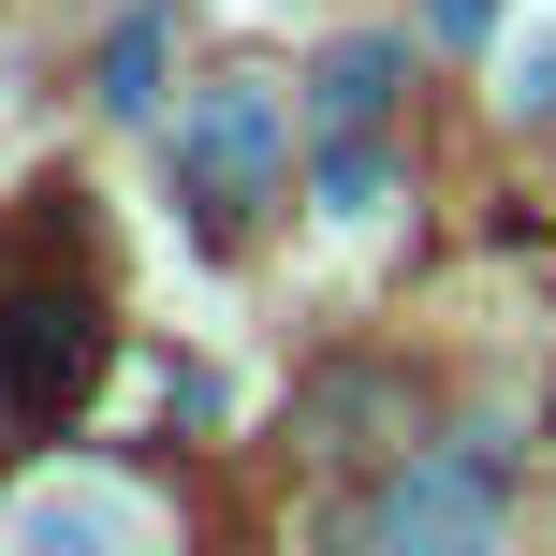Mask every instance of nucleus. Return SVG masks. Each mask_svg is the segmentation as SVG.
Returning <instances> with one entry per match:
<instances>
[{"instance_id": "1", "label": "nucleus", "mask_w": 556, "mask_h": 556, "mask_svg": "<svg viewBox=\"0 0 556 556\" xmlns=\"http://www.w3.org/2000/svg\"><path fill=\"white\" fill-rule=\"evenodd\" d=\"M103 264H88V191H29L0 235V425H74L103 381Z\"/></svg>"}, {"instance_id": "2", "label": "nucleus", "mask_w": 556, "mask_h": 556, "mask_svg": "<svg viewBox=\"0 0 556 556\" xmlns=\"http://www.w3.org/2000/svg\"><path fill=\"white\" fill-rule=\"evenodd\" d=\"M176 162H191V205H205V235H235V205L278 176V88L264 74H235V88H205L191 117H176Z\"/></svg>"}, {"instance_id": "3", "label": "nucleus", "mask_w": 556, "mask_h": 556, "mask_svg": "<svg viewBox=\"0 0 556 556\" xmlns=\"http://www.w3.org/2000/svg\"><path fill=\"white\" fill-rule=\"evenodd\" d=\"M381 528L395 542H483V528H498V483H483V469H410L381 498Z\"/></svg>"}, {"instance_id": "4", "label": "nucleus", "mask_w": 556, "mask_h": 556, "mask_svg": "<svg viewBox=\"0 0 556 556\" xmlns=\"http://www.w3.org/2000/svg\"><path fill=\"white\" fill-rule=\"evenodd\" d=\"M395 74H410V45H395V29H366V45H337V59H323L307 117H323V132H366V117L395 103Z\"/></svg>"}, {"instance_id": "5", "label": "nucleus", "mask_w": 556, "mask_h": 556, "mask_svg": "<svg viewBox=\"0 0 556 556\" xmlns=\"http://www.w3.org/2000/svg\"><path fill=\"white\" fill-rule=\"evenodd\" d=\"M162 59H176L162 15H117V45H103V103H117V117H162Z\"/></svg>"}, {"instance_id": "6", "label": "nucleus", "mask_w": 556, "mask_h": 556, "mask_svg": "<svg viewBox=\"0 0 556 556\" xmlns=\"http://www.w3.org/2000/svg\"><path fill=\"white\" fill-rule=\"evenodd\" d=\"M381 191H395V162H381L366 132H337V147H323V205H337V220H366Z\"/></svg>"}, {"instance_id": "7", "label": "nucleus", "mask_w": 556, "mask_h": 556, "mask_svg": "<svg viewBox=\"0 0 556 556\" xmlns=\"http://www.w3.org/2000/svg\"><path fill=\"white\" fill-rule=\"evenodd\" d=\"M117 498H15V542H117Z\"/></svg>"}, {"instance_id": "8", "label": "nucleus", "mask_w": 556, "mask_h": 556, "mask_svg": "<svg viewBox=\"0 0 556 556\" xmlns=\"http://www.w3.org/2000/svg\"><path fill=\"white\" fill-rule=\"evenodd\" d=\"M425 15H440L454 45H483V29H498V0H425Z\"/></svg>"}]
</instances>
